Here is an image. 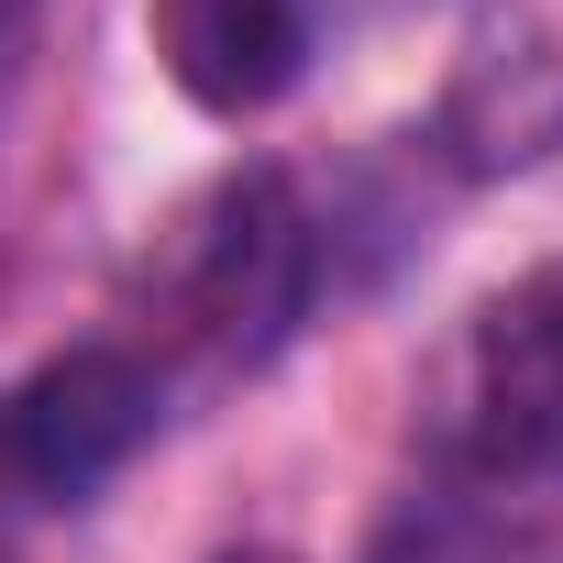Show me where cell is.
Instances as JSON below:
<instances>
[{
	"mask_svg": "<svg viewBox=\"0 0 563 563\" xmlns=\"http://www.w3.org/2000/svg\"><path fill=\"white\" fill-rule=\"evenodd\" d=\"M155 343L144 365H188V376H254L288 321L310 310V221L299 188L276 166H232L221 188H199L166 243H155Z\"/></svg>",
	"mask_w": 563,
	"mask_h": 563,
	"instance_id": "1",
	"label": "cell"
},
{
	"mask_svg": "<svg viewBox=\"0 0 563 563\" xmlns=\"http://www.w3.org/2000/svg\"><path fill=\"white\" fill-rule=\"evenodd\" d=\"M420 431L475 486L563 475V254L486 288L420 376Z\"/></svg>",
	"mask_w": 563,
	"mask_h": 563,
	"instance_id": "2",
	"label": "cell"
},
{
	"mask_svg": "<svg viewBox=\"0 0 563 563\" xmlns=\"http://www.w3.org/2000/svg\"><path fill=\"white\" fill-rule=\"evenodd\" d=\"M166 420V376L144 343H67L23 387H0V486H23L34 508L100 497Z\"/></svg>",
	"mask_w": 563,
	"mask_h": 563,
	"instance_id": "3",
	"label": "cell"
},
{
	"mask_svg": "<svg viewBox=\"0 0 563 563\" xmlns=\"http://www.w3.org/2000/svg\"><path fill=\"white\" fill-rule=\"evenodd\" d=\"M431 144L453 177H530L563 155V0H475L431 100Z\"/></svg>",
	"mask_w": 563,
	"mask_h": 563,
	"instance_id": "4",
	"label": "cell"
},
{
	"mask_svg": "<svg viewBox=\"0 0 563 563\" xmlns=\"http://www.w3.org/2000/svg\"><path fill=\"white\" fill-rule=\"evenodd\" d=\"M144 34L210 122H254L310 67V0H144Z\"/></svg>",
	"mask_w": 563,
	"mask_h": 563,
	"instance_id": "5",
	"label": "cell"
},
{
	"mask_svg": "<svg viewBox=\"0 0 563 563\" xmlns=\"http://www.w3.org/2000/svg\"><path fill=\"white\" fill-rule=\"evenodd\" d=\"M221 563H299V552H265V541H243V552H221Z\"/></svg>",
	"mask_w": 563,
	"mask_h": 563,
	"instance_id": "6",
	"label": "cell"
},
{
	"mask_svg": "<svg viewBox=\"0 0 563 563\" xmlns=\"http://www.w3.org/2000/svg\"><path fill=\"white\" fill-rule=\"evenodd\" d=\"M0 12H12V0H0Z\"/></svg>",
	"mask_w": 563,
	"mask_h": 563,
	"instance_id": "7",
	"label": "cell"
}]
</instances>
